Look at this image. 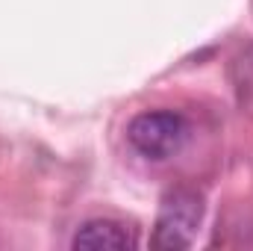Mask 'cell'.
<instances>
[{
	"instance_id": "cell-2",
	"label": "cell",
	"mask_w": 253,
	"mask_h": 251,
	"mask_svg": "<svg viewBox=\"0 0 253 251\" xmlns=\"http://www.w3.org/2000/svg\"><path fill=\"white\" fill-rule=\"evenodd\" d=\"M186 136H189L186 119L180 113H171V110L138 113L126 127L129 145L147 160H168V157H174L183 148Z\"/></svg>"
},
{
	"instance_id": "cell-1",
	"label": "cell",
	"mask_w": 253,
	"mask_h": 251,
	"mask_svg": "<svg viewBox=\"0 0 253 251\" xmlns=\"http://www.w3.org/2000/svg\"><path fill=\"white\" fill-rule=\"evenodd\" d=\"M200 222H203V195L191 187L168 189L159 201V216L150 246L159 251L189 249L197 237Z\"/></svg>"
},
{
	"instance_id": "cell-3",
	"label": "cell",
	"mask_w": 253,
	"mask_h": 251,
	"mask_svg": "<svg viewBox=\"0 0 253 251\" xmlns=\"http://www.w3.org/2000/svg\"><path fill=\"white\" fill-rule=\"evenodd\" d=\"M74 249H115L126 251L138 246V234L135 228H129L124 222L115 219H91L85 225H80V231L74 234Z\"/></svg>"
}]
</instances>
